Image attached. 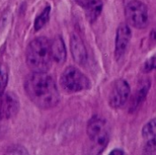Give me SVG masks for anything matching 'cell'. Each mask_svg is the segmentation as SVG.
I'll use <instances>...</instances> for the list:
<instances>
[{
  "instance_id": "1",
  "label": "cell",
  "mask_w": 156,
  "mask_h": 155,
  "mask_svg": "<svg viewBox=\"0 0 156 155\" xmlns=\"http://www.w3.org/2000/svg\"><path fill=\"white\" fill-rule=\"evenodd\" d=\"M24 89L29 100L40 109H51L59 102L56 82L46 72L30 73L25 79Z\"/></svg>"
},
{
  "instance_id": "9",
  "label": "cell",
  "mask_w": 156,
  "mask_h": 155,
  "mask_svg": "<svg viewBox=\"0 0 156 155\" xmlns=\"http://www.w3.org/2000/svg\"><path fill=\"white\" fill-rule=\"evenodd\" d=\"M70 50L74 60L78 64L84 65L86 63L88 59L87 49L82 39L77 34H72L70 37Z\"/></svg>"
},
{
  "instance_id": "8",
  "label": "cell",
  "mask_w": 156,
  "mask_h": 155,
  "mask_svg": "<svg viewBox=\"0 0 156 155\" xmlns=\"http://www.w3.org/2000/svg\"><path fill=\"white\" fill-rule=\"evenodd\" d=\"M132 38V30L126 23H122L116 30L115 37V58L120 61L127 52Z\"/></svg>"
},
{
  "instance_id": "5",
  "label": "cell",
  "mask_w": 156,
  "mask_h": 155,
  "mask_svg": "<svg viewBox=\"0 0 156 155\" xmlns=\"http://www.w3.org/2000/svg\"><path fill=\"white\" fill-rule=\"evenodd\" d=\"M124 13L128 24L138 29L147 26L149 23V11L147 5L141 0L127 2Z\"/></svg>"
},
{
  "instance_id": "21",
  "label": "cell",
  "mask_w": 156,
  "mask_h": 155,
  "mask_svg": "<svg viewBox=\"0 0 156 155\" xmlns=\"http://www.w3.org/2000/svg\"><path fill=\"white\" fill-rule=\"evenodd\" d=\"M124 1H126V2H129V1H131V0H124Z\"/></svg>"
},
{
  "instance_id": "10",
  "label": "cell",
  "mask_w": 156,
  "mask_h": 155,
  "mask_svg": "<svg viewBox=\"0 0 156 155\" xmlns=\"http://www.w3.org/2000/svg\"><path fill=\"white\" fill-rule=\"evenodd\" d=\"M150 88H151V80L149 79H144L143 80H140L132 101L131 110L133 111L137 110L140 107V105L144 101L150 90Z\"/></svg>"
},
{
  "instance_id": "17",
  "label": "cell",
  "mask_w": 156,
  "mask_h": 155,
  "mask_svg": "<svg viewBox=\"0 0 156 155\" xmlns=\"http://www.w3.org/2000/svg\"><path fill=\"white\" fill-rule=\"evenodd\" d=\"M143 152L144 154H156V138L147 140L144 146Z\"/></svg>"
},
{
  "instance_id": "7",
  "label": "cell",
  "mask_w": 156,
  "mask_h": 155,
  "mask_svg": "<svg viewBox=\"0 0 156 155\" xmlns=\"http://www.w3.org/2000/svg\"><path fill=\"white\" fill-rule=\"evenodd\" d=\"M18 108L19 102L14 94L4 92L0 95V131L17 113Z\"/></svg>"
},
{
  "instance_id": "12",
  "label": "cell",
  "mask_w": 156,
  "mask_h": 155,
  "mask_svg": "<svg viewBox=\"0 0 156 155\" xmlns=\"http://www.w3.org/2000/svg\"><path fill=\"white\" fill-rule=\"evenodd\" d=\"M103 8L102 0H90L88 5L84 7L86 16L90 22H94L101 15Z\"/></svg>"
},
{
  "instance_id": "20",
  "label": "cell",
  "mask_w": 156,
  "mask_h": 155,
  "mask_svg": "<svg viewBox=\"0 0 156 155\" xmlns=\"http://www.w3.org/2000/svg\"><path fill=\"white\" fill-rule=\"evenodd\" d=\"M152 37H153L154 39L156 40V26H154V28L153 29V31H152Z\"/></svg>"
},
{
  "instance_id": "14",
  "label": "cell",
  "mask_w": 156,
  "mask_h": 155,
  "mask_svg": "<svg viewBox=\"0 0 156 155\" xmlns=\"http://www.w3.org/2000/svg\"><path fill=\"white\" fill-rule=\"evenodd\" d=\"M49 14H50V6H46V8L42 11V13L36 18L35 21V29L39 30L41 29L48 21L49 19Z\"/></svg>"
},
{
  "instance_id": "2",
  "label": "cell",
  "mask_w": 156,
  "mask_h": 155,
  "mask_svg": "<svg viewBox=\"0 0 156 155\" xmlns=\"http://www.w3.org/2000/svg\"><path fill=\"white\" fill-rule=\"evenodd\" d=\"M52 60L51 42L47 37H39L30 42L26 52V61L33 72H47L51 68Z\"/></svg>"
},
{
  "instance_id": "3",
  "label": "cell",
  "mask_w": 156,
  "mask_h": 155,
  "mask_svg": "<svg viewBox=\"0 0 156 155\" xmlns=\"http://www.w3.org/2000/svg\"><path fill=\"white\" fill-rule=\"evenodd\" d=\"M87 134L90 142V153H102L110 142V127L107 121L99 115L92 116L87 124Z\"/></svg>"
},
{
  "instance_id": "6",
  "label": "cell",
  "mask_w": 156,
  "mask_h": 155,
  "mask_svg": "<svg viewBox=\"0 0 156 155\" xmlns=\"http://www.w3.org/2000/svg\"><path fill=\"white\" fill-rule=\"evenodd\" d=\"M131 95L129 83L123 79H118L113 81L109 93L108 102L113 109H120L125 105Z\"/></svg>"
},
{
  "instance_id": "13",
  "label": "cell",
  "mask_w": 156,
  "mask_h": 155,
  "mask_svg": "<svg viewBox=\"0 0 156 155\" xmlns=\"http://www.w3.org/2000/svg\"><path fill=\"white\" fill-rule=\"evenodd\" d=\"M142 135L146 140L156 138V118L151 120L144 126Z\"/></svg>"
},
{
  "instance_id": "4",
  "label": "cell",
  "mask_w": 156,
  "mask_h": 155,
  "mask_svg": "<svg viewBox=\"0 0 156 155\" xmlns=\"http://www.w3.org/2000/svg\"><path fill=\"white\" fill-rule=\"evenodd\" d=\"M60 85L65 91L69 93L80 92L91 88L89 78L73 66L66 68L62 72L60 76Z\"/></svg>"
},
{
  "instance_id": "16",
  "label": "cell",
  "mask_w": 156,
  "mask_h": 155,
  "mask_svg": "<svg viewBox=\"0 0 156 155\" xmlns=\"http://www.w3.org/2000/svg\"><path fill=\"white\" fill-rule=\"evenodd\" d=\"M8 74L5 66L0 65V95L5 92V86L7 84Z\"/></svg>"
},
{
  "instance_id": "15",
  "label": "cell",
  "mask_w": 156,
  "mask_h": 155,
  "mask_svg": "<svg viewBox=\"0 0 156 155\" xmlns=\"http://www.w3.org/2000/svg\"><path fill=\"white\" fill-rule=\"evenodd\" d=\"M154 69H156V53L148 59H146L142 67V71L144 73H148Z\"/></svg>"
},
{
  "instance_id": "19",
  "label": "cell",
  "mask_w": 156,
  "mask_h": 155,
  "mask_svg": "<svg viewBox=\"0 0 156 155\" xmlns=\"http://www.w3.org/2000/svg\"><path fill=\"white\" fill-rule=\"evenodd\" d=\"M79 5H80L81 7H85L87 5H88V3L90 2V0H74Z\"/></svg>"
},
{
  "instance_id": "11",
  "label": "cell",
  "mask_w": 156,
  "mask_h": 155,
  "mask_svg": "<svg viewBox=\"0 0 156 155\" xmlns=\"http://www.w3.org/2000/svg\"><path fill=\"white\" fill-rule=\"evenodd\" d=\"M51 52L53 60L58 64H63L67 58V51L61 37H56L51 42Z\"/></svg>"
},
{
  "instance_id": "18",
  "label": "cell",
  "mask_w": 156,
  "mask_h": 155,
  "mask_svg": "<svg viewBox=\"0 0 156 155\" xmlns=\"http://www.w3.org/2000/svg\"><path fill=\"white\" fill-rule=\"evenodd\" d=\"M110 154L111 155H123L125 154V153H124V151L123 150H121V149H114V150H112L111 153H110Z\"/></svg>"
}]
</instances>
